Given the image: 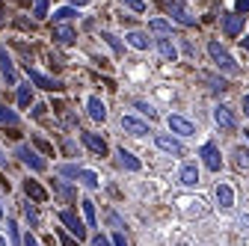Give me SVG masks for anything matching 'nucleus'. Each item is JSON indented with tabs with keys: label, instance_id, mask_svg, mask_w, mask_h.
Wrapping results in <instances>:
<instances>
[{
	"label": "nucleus",
	"instance_id": "nucleus-18",
	"mask_svg": "<svg viewBox=\"0 0 249 246\" xmlns=\"http://www.w3.org/2000/svg\"><path fill=\"white\" fill-rule=\"evenodd\" d=\"M216 205H220V208H231L234 205V193H231V187H229V184H216Z\"/></svg>",
	"mask_w": 249,
	"mask_h": 246
},
{
	"label": "nucleus",
	"instance_id": "nucleus-13",
	"mask_svg": "<svg viewBox=\"0 0 249 246\" xmlns=\"http://www.w3.org/2000/svg\"><path fill=\"white\" fill-rule=\"evenodd\" d=\"M169 9H172V18H175L178 24H184V27H196V18H193L190 12H187L181 3H175V0H172V3H169Z\"/></svg>",
	"mask_w": 249,
	"mask_h": 246
},
{
	"label": "nucleus",
	"instance_id": "nucleus-35",
	"mask_svg": "<svg viewBox=\"0 0 249 246\" xmlns=\"http://www.w3.org/2000/svg\"><path fill=\"white\" fill-rule=\"evenodd\" d=\"M24 213H27V220L33 223V226L39 223V213H36V208H33V205H24Z\"/></svg>",
	"mask_w": 249,
	"mask_h": 246
},
{
	"label": "nucleus",
	"instance_id": "nucleus-1",
	"mask_svg": "<svg viewBox=\"0 0 249 246\" xmlns=\"http://www.w3.org/2000/svg\"><path fill=\"white\" fill-rule=\"evenodd\" d=\"M208 53H211V59H213L216 69H223L226 74H237V63L231 59V53H229L220 42H211V45H208Z\"/></svg>",
	"mask_w": 249,
	"mask_h": 246
},
{
	"label": "nucleus",
	"instance_id": "nucleus-30",
	"mask_svg": "<svg viewBox=\"0 0 249 246\" xmlns=\"http://www.w3.org/2000/svg\"><path fill=\"white\" fill-rule=\"evenodd\" d=\"M53 190H56V193H59L62 199H69V202L74 199V190H71V187H66V184H62V181H53Z\"/></svg>",
	"mask_w": 249,
	"mask_h": 246
},
{
	"label": "nucleus",
	"instance_id": "nucleus-37",
	"mask_svg": "<svg viewBox=\"0 0 249 246\" xmlns=\"http://www.w3.org/2000/svg\"><path fill=\"white\" fill-rule=\"evenodd\" d=\"M113 246H128V240H124V234H122V231H116V234H113Z\"/></svg>",
	"mask_w": 249,
	"mask_h": 246
},
{
	"label": "nucleus",
	"instance_id": "nucleus-47",
	"mask_svg": "<svg viewBox=\"0 0 249 246\" xmlns=\"http://www.w3.org/2000/svg\"><path fill=\"white\" fill-rule=\"evenodd\" d=\"M0 24H3V9H0Z\"/></svg>",
	"mask_w": 249,
	"mask_h": 246
},
{
	"label": "nucleus",
	"instance_id": "nucleus-7",
	"mask_svg": "<svg viewBox=\"0 0 249 246\" xmlns=\"http://www.w3.org/2000/svg\"><path fill=\"white\" fill-rule=\"evenodd\" d=\"M166 125H169V131H172V134H181V137L196 134L193 122H190V119H184V116H169V119H166Z\"/></svg>",
	"mask_w": 249,
	"mask_h": 246
},
{
	"label": "nucleus",
	"instance_id": "nucleus-41",
	"mask_svg": "<svg viewBox=\"0 0 249 246\" xmlns=\"http://www.w3.org/2000/svg\"><path fill=\"white\" fill-rule=\"evenodd\" d=\"M92 246H113V243H110V240H107V237H101V234H98V237H95V240H92Z\"/></svg>",
	"mask_w": 249,
	"mask_h": 246
},
{
	"label": "nucleus",
	"instance_id": "nucleus-12",
	"mask_svg": "<svg viewBox=\"0 0 249 246\" xmlns=\"http://www.w3.org/2000/svg\"><path fill=\"white\" fill-rule=\"evenodd\" d=\"M223 30H226L229 36H240V33H243V15L229 12V15L223 18Z\"/></svg>",
	"mask_w": 249,
	"mask_h": 246
},
{
	"label": "nucleus",
	"instance_id": "nucleus-38",
	"mask_svg": "<svg viewBox=\"0 0 249 246\" xmlns=\"http://www.w3.org/2000/svg\"><path fill=\"white\" fill-rule=\"evenodd\" d=\"M24 246H39L36 234H30V231H27V234H24Z\"/></svg>",
	"mask_w": 249,
	"mask_h": 246
},
{
	"label": "nucleus",
	"instance_id": "nucleus-9",
	"mask_svg": "<svg viewBox=\"0 0 249 246\" xmlns=\"http://www.w3.org/2000/svg\"><path fill=\"white\" fill-rule=\"evenodd\" d=\"M80 140H83V145L92 151V155H98V158H104L107 151H110V148H107V142H104V137H98V134H83Z\"/></svg>",
	"mask_w": 249,
	"mask_h": 246
},
{
	"label": "nucleus",
	"instance_id": "nucleus-34",
	"mask_svg": "<svg viewBox=\"0 0 249 246\" xmlns=\"http://www.w3.org/2000/svg\"><path fill=\"white\" fill-rule=\"evenodd\" d=\"M124 6H128L131 12H145V3H142V0H124Z\"/></svg>",
	"mask_w": 249,
	"mask_h": 246
},
{
	"label": "nucleus",
	"instance_id": "nucleus-25",
	"mask_svg": "<svg viewBox=\"0 0 249 246\" xmlns=\"http://www.w3.org/2000/svg\"><path fill=\"white\" fill-rule=\"evenodd\" d=\"M30 101H33V86H30V83L18 86V107H27Z\"/></svg>",
	"mask_w": 249,
	"mask_h": 246
},
{
	"label": "nucleus",
	"instance_id": "nucleus-6",
	"mask_svg": "<svg viewBox=\"0 0 249 246\" xmlns=\"http://www.w3.org/2000/svg\"><path fill=\"white\" fill-rule=\"evenodd\" d=\"M18 158H21V163H27L30 169H36V172H42V169L48 166V163L36 155V151L30 148V145H18Z\"/></svg>",
	"mask_w": 249,
	"mask_h": 246
},
{
	"label": "nucleus",
	"instance_id": "nucleus-36",
	"mask_svg": "<svg viewBox=\"0 0 249 246\" xmlns=\"http://www.w3.org/2000/svg\"><path fill=\"white\" fill-rule=\"evenodd\" d=\"M6 228H9V237L18 240V226H15V220H6Z\"/></svg>",
	"mask_w": 249,
	"mask_h": 246
},
{
	"label": "nucleus",
	"instance_id": "nucleus-31",
	"mask_svg": "<svg viewBox=\"0 0 249 246\" xmlns=\"http://www.w3.org/2000/svg\"><path fill=\"white\" fill-rule=\"evenodd\" d=\"M101 39H104V42H107V45H110V48H113L116 53H122V42H119V39H116L113 33H101Z\"/></svg>",
	"mask_w": 249,
	"mask_h": 246
},
{
	"label": "nucleus",
	"instance_id": "nucleus-16",
	"mask_svg": "<svg viewBox=\"0 0 249 246\" xmlns=\"http://www.w3.org/2000/svg\"><path fill=\"white\" fill-rule=\"evenodd\" d=\"M24 193L33 199V202H45V199H48V190L42 187L39 181H24Z\"/></svg>",
	"mask_w": 249,
	"mask_h": 246
},
{
	"label": "nucleus",
	"instance_id": "nucleus-40",
	"mask_svg": "<svg viewBox=\"0 0 249 246\" xmlns=\"http://www.w3.org/2000/svg\"><path fill=\"white\" fill-rule=\"evenodd\" d=\"M59 243H62V246H80V243H74L69 234H59Z\"/></svg>",
	"mask_w": 249,
	"mask_h": 246
},
{
	"label": "nucleus",
	"instance_id": "nucleus-5",
	"mask_svg": "<svg viewBox=\"0 0 249 246\" xmlns=\"http://www.w3.org/2000/svg\"><path fill=\"white\" fill-rule=\"evenodd\" d=\"M27 77H30V83H36V86H42V89H48V92L62 89V83H59L56 77H48V74H42L39 69H27Z\"/></svg>",
	"mask_w": 249,
	"mask_h": 246
},
{
	"label": "nucleus",
	"instance_id": "nucleus-11",
	"mask_svg": "<svg viewBox=\"0 0 249 246\" xmlns=\"http://www.w3.org/2000/svg\"><path fill=\"white\" fill-rule=\"evenodd\" d=\"M0 71H3V80L9 86H15V66H12V56L6 53V48H0Z\"/></svg>",
	"mask_w": 249,
	"mask_h": 246
},
{
	"label": "nucleus",
	"instance_id": "nucleus-42",
	"mask_svg": "<svg viewBox=\"0 0 249 246\" xmlns=\"http://www.w3.org/2000/svg\"><path fill=\"white\" fill-rule=\"evenodd\" d=\"M237 12H249V0H237Z\"/></svg>",
	"mask_w": 249,
	"mask_h": 246
},
{
	"label": "nucleus",
	"instance_id": "nucleus-4",
	"mask_svg": "<svg viewBox=\"0 0 249 246\" xmlns=\"http://www.w3.org/2000/svg\"><path fill=\"white\" fill-rule=\"evenodd\" d=\"M59 223H62V226H66V228L77 237V243L86 237V228H83V223L77 220V213H74V211H59Z\"/></svg>",
	"mask_w": 249,
	"mask_h": 246
},
{
	"label": "nucleus",
	"instance_id": "nucleus-3",
	"mask_svg": "<svg viewBox=\"0 0 249 246\" xmlns=\"http://www.w3.org/2000/svg\"><path fill=\"white\" fill-rule=\"evenodd\" d=\"M213 122L220 125L223 131H234L237 128V116L229 104H220V107H213Z\"/></svg>",
	"mask_w": 249,
	"mask_h": 246
},
{
	"label": "nucleus",
	"instance_id": "nucleus-20",
	"mask_svg": "<svg viewBox=\"0 0 249 246\" xmlns=\"http://www.w3.org/2000/svg\"><path fill=\"white\" fill-rule=\"evenodd\" d=\"M181 184H184V187H196V184H199V169L193 163H187L181 169Z\"/></svg>",
	"mask_w": 249,
	"mask_h": 246
},
{
	"label": "nucleus",
	"instance_id": "nucleus-49",
	"mask_svg": "<svg viewBox=\"0 0 249 246\" xmlns=\"http://www.w3.org/2000/svg\"><path fill=\"white\" fill-rule=\"evenodd\" d=\"M243 134H246V140H249V131H243Z\"/></svg>",
	"mask_w": 249,
	"mask_h": 246
},
{
	"label": "nucleus",
	"instance_id": "nucleus-29",
	"mask_svg": "<svg viewBox=\"0 0 249 246\" xmlns=\"http://www.w3.org/2000/svg\"><path fill=\"white\" fill-rule=\"evenodd\" d=\"M74 12H77L74 6H66V9H56V12H53V21H59V24H62V21H69V18H74Z\"/></svg>",
	"mask_w": 249,
	"mask_h": 246
},
{
	"label": "nucleus",
	"instance_id": "nucleus-48",
	"mask_svg": "<svg viewBox=\"0 0 249 246\" xmlns=\"http://www.w3.org/2000/svg\"><path fill=\"white\" fill-rule=\"evenodd\" d=\"M0 217H3V205H0Z\"/></svg>",
	"mask_w": 249,
	"mask_h": 246
},
{
	"label": "nucleus",
	"instance_id": "nucleus-45",
	"mask_svg": "<svg viewBox=\"0 0 249 246\" xmlns=\"http://www.w3.org/2000/svg\"><path fill=\"white\" fill-rule=\"evenodd\" d=\"M240 42H243V48H246V51H249V36H243V39H240Z\"/></svg>",
	"mask_w": 249,
	"mask_h": 246
},
{
	"label": "nucleus",
	"instance_id": "nucleus-32",
	"mask_svg": "<svg viewBox=\"0 0 249 246\" xmlns=\"http://www.w3.org/2000/svg\"><path fill=\"white\" fill-rule=\"evenodd\" d=\"M205 83H208L213 92H223V89H226V80H216V77H211V74H205Z\"/></svg>",
	"mask_w": 249,
	"mask_h": 246
},
{
	"label": "nucleus",
	"instance_id": "nucleus-8",
	"mask_svg": "<svg viewBox=\"0 0 249 246\" xmlns=\"http://www.w3.org/2000/svg\"><path fill=\"white\" fill-rule=\"evenodd\" d=\"M154 142H158V148H160V151H166V155H175V158H181V155H184V145H181L175 137L158 134V137H154Z\"/></svg>",
	"mask_w": 249,
	"mask_h": 246
},
{
	"label": "nucleus",
	"instance_id": "nucleus-14",
	"mask_svg": "<svg viewBox=\"0 0 249 246\" xmlns=\"http://www.w3.org/2000/svg\"><path fill=\"white\" fill-rule=\"evenodd\" d=\"M53 39H56L59 45H71V42L77 39V33H74L69 24H56V27H53Z\"/></svg>",
	"mask_w": 249,
	"mask_h": 246
},
{
	"label": "nucleus",
	"instance_id": "nucleus-19",
	"mask_svg": "<svg viewBox=\"0 0 249 246\" xmlns=\"http://www.w3.org/2000/svg\"><path fill=\"white\" fill-rule=\"evenodd\" d=\"M158 53L166 59V63H175V59H178V48L169 39H158Z\"/></svg>",
	"mask_w": 249,
	"mask_h": 246
},
{
	"label": "nucleus",
	"instance_id": "nucleus-23",
	"mask_svg": "<svg viewBox=\"0 0 249 246\" xmlns=\"http://www.w3.org/2000/svg\"><path fill=\"white\" fill-rule=\"evenodd\" d=\"M234 166L240 172H249V148H234Z\"/></svg>",
	"mask_w": 249,
	"mask_h": 246
},
{
	"label": "nucleus",
	"instance_id": "nucleus-28",
	"mask_svg": "<svg viewBox=\"0 0 249 246\" xmlns=\"http://www.w3.org/2000/svg\"><path fill=\"white\" fill-rule=\"evenodd\" d=\"M33 15L42 21V18H48V0H33Z\"/></svg>",
	"mask_w": 249,
	"mask_h": 246
},
{
	"label": "nucleus",
	"instance_id": "nucleus-26",
	"mask_svg": "<svg viewBox=\"0 0 249 246\" xmlns=\"http://www.w3.org/2000/svg\"><path fill=\"white\" fill-rule=\"evenodd\" d=\"M0 125H18V113L0 104Z\"/></svg>",
	"mask_w": 249,
	"mask_h": 246
},
{
	"label": "nucleus",
	"instance_id": "nucleus-22",
	"mask_svg": "<svg viewBox=\"0 0 249 246\" xmlns=\"http://www.w3.org/2000/svg\"><path fill=\"white\" fill-rule=\"evenodd\" d=\"M148 30H151V33L166 36V33H172V24H169L166 18H151V21H148Z\"/></svg>",
	"mask_w": 249,
	"mask_h": 246
},
{
	"label": "nucleus",
	"instance_id": "nucleus-10",
	"mask_svg": "<svg viewBox=\"0 0 249 246\" xmlns=\"http://www.w3.org/2000/svg\"><path fill=\"white\" fill-rule=\"evenodd\" d=\"M122 128L128 134H134V137H145L148 134V125L140 122V119H134V116H122Z\"/></svg>",
	"mask_w": 249,
	"mask_h": 246
},
{
	"label": "nucleus",
	"instance_id": "nucleus-43",
	"mask_svg": "<svg viewBox=\"0 0 249 246\" xmlns=\"http://www.w3.org/2000/svg\"><path fill=\"white\" fill-rule=\"evenodd\" d=\"M243 113L249 116V92H246V95H243Z\"/></svg>",
	"mask_w": 249,
	"mask_h": 246
},
{
	"label": "nucleus",
	"instance_id": "nucleus-17",
	"mask_svg": "<svg viewBox=\"0 0 249 246\" xmlns=\"http://www.w3.org/2000/svg\"><path fill=\"white\" fill-rule=\"evenodd\" d=\"M116 158H119V166H124L128 172H140V160L131 155V151H124V148H116Z\"/></svg>",
	"mask_w": 249,
	"mask_h": 246
},
{
	"label": "nucleus",
	"instance_id": "nucleus-21",
	"mask_svg": "<svg viewBox=\"0 0 249 246\" xmlns=\"http://www.w3.org/2000/svg\"><path fill=\"white\" fill-rule=\"evenodd\" d=\"M77 181L83 184V187H89V190H98V184H101L98 175H95V172H89V169H80V172H77Z\"/></svg>",
	"mask_w": 249,
	"mask_h": 246
},
{
	"label": "nucleus",
	"instance_id": "nucleus-46",
	"mask_svg": "<svg viewBox=\"0 0 249 246\" xmlns=\"http://www.w3.org/2000/svg\"><path fill=\"white\" fill-rule=\"evenodd\" d=\"M0 246H9V243H6V240H3V237H0Z\"/></svg>",
	"mask_w": 249,
	"mask_h": 246
},
{
	"label": "nucleus",
	"instance_id": "nucleus-15",
	"mask_svg": "<svg viewBox=\"0 0 249 246\" xmlns=\"http://www.w3.org/2000/svg\"><path fill=\"white\" fill-rule=\"evenodd\" d=\"M86 107H89V119H95V122H104V119H107V107H104L101 98L92 95V98L86 101Z\"/></svg>",
	"mask_w": 249,
	"mask_h": 246
},
{
	"label": "nucleus",
	"instance_id": "nucleus-2",
	"mask_svg": "<svg viewBox=\"0 0 249 246\" xmlns=\"http://www.w3.org/2000/svg\"><path fill=\"white\" fill-rule=\"evenodd\" d=\"M199 158L205 160V166H208L211 172H220V169H223V155H220V145H216V142H205V145L199 148Z\"/></svg>",
	"mask_w": 249,
	"mask_h": 246
},
{
	"label": "nucleus",
	"instance_id": "nucleus-33",
	"mask_svg": "<svg viewBox=\"0 0 249 246\" xmlns=\"http://www.w3.org/2000/svg\"><path fill=\"white\" fill-rule=\"evenodd\" d=\"M77 172H80V166H74V163L59 166V175H66V178H77Z\"/></svg>",
	"mask_w": 249,
	"mask_h": 246
},
{
	"label": "nucleus",
	"instance_id": "nucleus-24",
	"mask_svg": "<svg viewBox=\"0 0 249 246\" xmlns=\"http://www.w3.org/2000/svg\"><path fill=\"white\" fill-rule=\"evenodd\" d=\"M128 45L137 48V51H148V39H145V33H128Z\"/></svg>",
	"mask_w": 249,
	"mask_h": 246
},
{
	"label": "nucleus",
	"instance_id": "nucleus-27",
	"mask_svg": "<svg viewBox=\"0 0 249 246\" xmlns=\"http://www.w3.org/2000/svg\"><path fill=\"white\" fill-rule=\"evenodd\" d=\"M80 205H83V217H86V223H89V228H95V205H92L89 199H83Z\"/></svg>",
	"mask_w": 249,
	"mask_h": 246
},
{
	"label": "nucleus",
	"instance_id": "nucleus-39",
	"mask_svg": "<svg viewBox=\"0 0 249 246\" xmlns=\"http://www.w3.org/2000/svg\"><path fill=\"white\" fill-rule=\"evenodd\" d=\"M137 107H140V113H145V116H148V119H154V110H151V107H145V104H142V101H137Z\"/></svg>",
	"mask_w": 249,
	"mask_h": 246
},
{
	"label": "nucleus",
	"instance_id": "nucleus-44",
	"mask_svg": "<svg viewBox=\"0 0 249 246\" xmlns=\"http://www.w3.org/2000/svg\"><path fill=\"white\" fill-rule=\"evenodd\" d=\"M83 3H86V0H71V6H74V9H77V6H83Z\"/></svg>",
	"mask_w": 249,
	"mask_h": 246
}]
</instances>
